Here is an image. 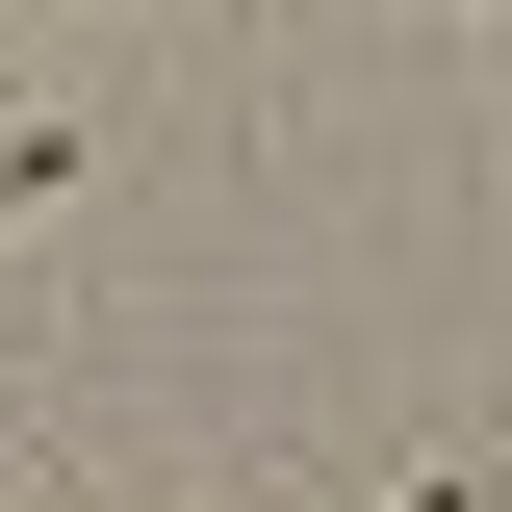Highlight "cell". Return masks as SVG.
I'll return each instance as SVG.
<instances>
[{
  "mask_svg": "<svg viewBox=\"0 0 512 512\" xmlns=\"http://www.w3.org/2000/svg\"><path fill=\"white\" fill-rule=\"evenodd\" d=\"M77 180H103V103H26V128H0V231H52Z\"/></svg>",
  "mask_w": 512,
  "mask_h": 512,
  "instance_id": "1",
  "label": "cell"
},
{
  "mask_svg": "<svg viewBox=\"0 0 512 512\" xmlns=\"http://www.w3.org/2000/svg\"><path fill=\"white\" fill-rule=\"evenodd\" d=\"M384 512H512V461H436V487H384Z\"/></svg>",
  "mask_w": 512,
  "mask_h": 512,
  "instance_id": "2",
  "label": "cell"
}]
</instances>
